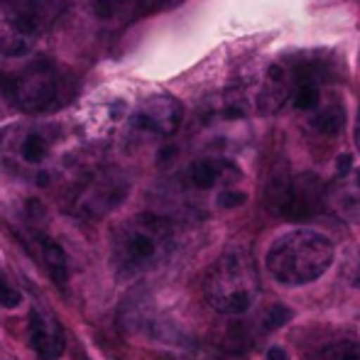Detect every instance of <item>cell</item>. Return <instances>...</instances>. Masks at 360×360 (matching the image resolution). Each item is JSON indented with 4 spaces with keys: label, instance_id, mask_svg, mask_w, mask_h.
<instances>
[{
    "label": "cell",
    "instance_id": "1",
    "mask_svg": "<svg viewBox=\"0 0 360 360\" xmlns=\"http://www.w3.org/2000/svg\"><path fill=\"white\" fill-rule=\"evenodd\" d=\"M333 252V243L321 233L292 231L272 243L267 252V270L287 287L309 285L331 267Z\"/></svg>",
    "mask_w": 360,
    "mask_h": 360
},
{
    "label": "cell",
    "instance_id": "2",
    "mask_svg": "<svg viewBox=\"0 0 360 360\" xmlns=\"http://www.w3.org/2000/svg\"><path fill=\"white\" fill-rule=\"evenodd\" d=\"M260 294V280L252 257L240 248L226 250L209 272L206 299L218 314L240 316L250 311Z\"/></svg>",
    "mask_w": 360,
    "mask_h": 360
},
{
    "label": "cell",
    "instance_id": "3",
    "mask_svg": "<svg viewBox=\"0 0 360 360\" xmlns=\"http://www.w3.org/2000/svg\"><path fill=\"white\" fill-rule=\"evenodd\" d=\"M172 250V226L155 214L128 221L115 236V257L120 270L143 272L157 267Z\"/></svg>",
    "mask_w": 360,
    "mask_h": 360
},
{
    "label": "cell",
    "instance_id": "4",
    "mask_svg": "<svg viewBox=\"0 0 360 360\" xmlns=\"http://www.w3.org/2000/svg\"><path fill=\"white\" fill-rule=\"evenodd\" d=\"M64 81L54 64L37 62L27 64L20 72L0 76V91L25 113H47L64 103Z\"/></svg>",
    "mask_w": 360,
    "mask_h": 360
},
{
    "label": "cell",
    "instance_id": "5",
    "mask_svg": "<svg viewBox=\"0 0 360 360\" xmlns=\"http://www.w3.org/2000/svg\"><path fill=\"white\" fill-rule=\"evenodd\" d=\"M323 204H326V186L311 172L297 176L277 174L270 179L265 191L267 211L287 221H309L321 214Z\"/></svg>",
    "mask_w": 360,
    "mask_h": 360
},
{
    "label": "cell",
    "instance_id": "6",
    "mask_svg": "<svg viewBox=\"0 0 360 360\" xmlns=\"http://www.w3.org/2000/svg\"><path fill=\"white\" fill-rule=\"evenodd\" d=\"M181 115H184V108L174 96H152L133 115V125L145 133L167 138L179 130Z\"/></svg>",
    "mask_w": 360,
    "mask_h": 360
},
{
    "label": "cell",
    "instance_id": "7",
    "mask_svg": "<svg viewBox=\"0 0 360 360\" xmlns=\"http://www.w3.org/2000/svg\"><path fill=\"white\" fill-rule=\"evenodd\" d=\"M331 206L348 223L360 226V167L338 174V181L331 186Z\"/></svg>",
    "mask_w": 360,
    "mask_h": 360
},
{
    "label": "cell",
    "instance_id": "8",
    "mask_svg": "<svg viewBox=\"0 0 360 360\" xmlns=\"http://www.w3.org/2000/svg\"><path fill=\"white\" fill-rule=\"evenodd\" d=\"M128 196V184L125 181H113V179H101L86 189L84 199H81V211L91 216H103L108 211H113L118 204H123V199Z\"/></svg>",
    "mask_w": 360,
    "mask_h": 360
},
{
    "label": "cell",
    "instance_id": "9",
    "mask_svg": "<svg viewBox=\"0 0 360 360\" xmlns=\"http://www.w3.org/2000/svg\"><path fill=\"white\" fill-rule=\"evenodd\" d=\"M292 96V79H289V69L282 64H272L265 74V84H262L260 94H257V110L262 115L277 113L285 105V101Z\"/></svg>",
    "mask_w": 360,
    "mask_h": 360
},
{
    "label": "cell",
    "instance_id": "10",
    "mask_svg": "<svg viewBox=\"0 0 360 360\" xmlns=\"http://www.w3.org/2000/svg\"><path fill=\"white\" fill-rule=\"evenodd\" d=\"M30 341L42 360H57L64 353V333L57 323H47L37 311L30 314Z\"/></svg>",
    "mask_w": 360,
    "mask_h": 360
},
{
    "label": "cell",
    "instance_id": "11",
    "mask_svg": "<svg viewBox=\"0 0 360 360\" xmlns=\"http://www.w3.org/2000/svg\"><path fill=\"white\" fill-rule=\"evenodd\" d=\"M311 128L316 130V133L321 135H336L343 130V125H346V108H343L338 101H328V103H321L316 105V108L311 110Z\"/></svg>",
    "mask_w": 360,
    "mask_h": 360
},
{
    "label": "cell",
    "instance_id": "12",
    "mask_svg": "<svg viewBox=\"0 0 360 360\" xmlns=\"http://www.w3.org/2000/svg\"><path fill=\"white\" fill-rule=\"evenodd\" d=\"M226 174H236V167L228 165V162H221V160H199L189 172V179L196 189H211L216 186L218 181H223Z\"/></svg>",
    "mask_w": 360,
    "mask_h": 360
},
{
    "label": "cell",
    "instance_id": "13",
    "mask_svg": "<svg viewBox=\"0 0 360 360\" xmlns=\"http://www.w3.org/2000/svg\"><path fill=\"white\" fill-rule=\"evenodd\" d=\"M39 243H42V255H44V262H47V270L49 275H52L54 285L62 289L67 285L69 280V267H67V255H64V250L57 245L54 240H49V238H39Z\"/></svg>",
    "mask_w": 360,
    "mask_h": 360
},
{
    "label": "cell",
    "instance_id": "14",
    "mask_svg": "<svg viewBox=\"0 0 360 360\" xmlns=\"http://www.w3.org/2000/svg\"><path fill=\"white\" fill-rule=\"evenodd\" d=\"M292 101L297 110H314L321 103V86L319 84H297L292 89Z\"/></svg>",
    "mask_w": 360,
    "mask_h": 360
},
{
    "label": "cell",
    "instance_id": "15",
    "mask_svg": "<svg viewBox=\"0 0 360 360\" xmlns=\"http://www.w3.org/2000/svg\"><path fill=\"white\" fill-rule=\"evenodd\" d=\"M47 152H49V143L39 133H30L27 138L22 140V145H20V155H22V160L30 162V165H39V162L47 157Z\"/></svg>",
    "mask_w": 360,
    "mask_h": 360
},
{
    "label": "cell",
    "instance_id": "16",
    "mask_svg": "<svg viewBox=\"0 0 360 360\" xmlns=\"http://www.w3.org/2000/svg\"><path fill=\"white\" fill-rule=\"evenodd\" d=\"M319 360H360V343L336 341L328 348H323Z\"/></svg>",
    "mask_w": 360,
    "mask_h": 360
},
{
    "label": "cell",
    "instance_id": "17",
    "mask_svg": "<svg viewBox=\"0 0 360 360\" xmlns=\"http://www.w3.org/2000/svg\"><path fill=\"white\" fill-rule=\"evenodd\" d=\"M292 319V311H289L287 307H282V304H275V307H270L267 309V314H265V328L267 331H275V328H280V326H285V323Z\"/></svg>",
    "mask_w": 360,
    "mask_h": 360
},
{
    "label": "cell",
    "instance_id": "18",
    "mask_svg": "<svg viewBox=\"0 0 360 360\" xmlns=\"http://www.w3.org/2000/svg\"><path fill=\"white\" fill-rule=\"evenodd\" d=\"M245 201H248V194L236 191V189H226L218 196V206H221V209H238V206H243Z\"/></svg>",
    "mask_w": 360,
    "mask_h": 360
},
{
    "label": "cell",
    "instance_id": "19",
    "mask_svg": "<svg viewBox=\"0 0 360 360\" xmlns=\"http://www.w3.org/2000/svg\"><path fill=\"white\" fill-rule=\"evenodd\" d=\"M140 13H160V10H169L179 5L181 0H135Z\"/></svg>",
    "mask_w": 360,
    "mask_h": 360
},
{
    "label": "cell",
    "instance_id": "20",
    "mask_svg": "<svg viewBox=\"0 0 360 360\" xmlns=\"http://www.w3.org/2000/svg\"><path fill=\"white\" fill-rule=\"evenodd\" d=\"M20 302H22V297H20L13 287H8L5 282H0V307L15 309V307H20Z\"/></svg>",
    "mask_w": 360,
    "mask_h": 360
},
{
    "label": "cell",
    "instance_id": "21",
    "mask_svg": "<svg viewBox=\"0 0 360 360\" xmlns=\"http://www.w3.org/2000/svg\"><path fill=\"white\" fill-rule=\"evenodd\" d=\"M336 167H338V174H346V172L353 167V157L351 155H341V157H338V165Z\"/></svg>",
    "mask_w": 360,
    "mask_h": 360
},
{
    "label": "cell",
    "instance_id": "22",
    "mask_svg": "<svg viewBox=\"0 0 360 360\" xmlns=\"http://www.w3.org/2000/svg\"><path fill=\"white\" fill-rule=\"evenodd\" d=\"M267 360H289V356H287V351H282V348H270L267 351Z\"/></svg>",
    "mask_w": 360,
    "mask_h": 360
},
{
    "label": "cell",
    "instance_id": "23",
    "mask_svg": "<svg viewBox=\"0 0 360 360\" xmlns=\"http://www.w3.org/2000/svg\"><path fill=\"white\" fill-rule=\"evenodd\" d=\"M356 143L360 147V110H358V123H356Z\"/></svg>",
    "mask_w": 360,
    "mask_h": 360
}]
</instances>
